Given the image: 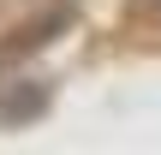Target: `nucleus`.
Instances as JSON below:
<instances>
[{
    "mask_svg": "<svg viewBox=\"0 0 161 155\" xmlns=\"http://www.w3.org/2000/svg\"><path fill=\"white\" fill-rule=\"evenodd\" d=\"M36 113H42V96H36V90H24V96H6V102H0V119H6V125H12V119H36Z\"/></svg>",
    "mask_w": 161,
    "mask_h": 155,
    "instance_id": "1",
    "label": "nucleus"
}]
</instances>
